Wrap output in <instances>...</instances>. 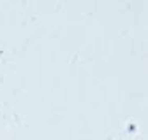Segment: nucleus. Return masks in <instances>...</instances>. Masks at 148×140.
Masks as SVG:
<instances>
[{
	"label": "nucleus",
	"mask_w": 148,
	"mask_h": 140,
	"mask_svg": "<svg viewBox=\"0 0 148 140\" xmlns=\"http://www.w3.org/2000/svg\"><path fill=\"white\" fill-rule=\"evenodd\" d=\"M129 132H134V130H135V126H134V124H129Z\"/></svg>",
	"instance_id": "obj_1"
}]
</instances>
